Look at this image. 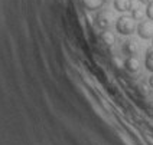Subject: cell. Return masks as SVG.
<instances>
[{
  "label": "cell",
  "instance_id": "1",
  "mask_svg": "<svg viewBox=\"0 0 153 145\" xmlns=\"http://www.w3.org/2000/svg\"><path fill=\"white\" fill-rule=\"evenodd\" d=\"M116 30H117L120 34H124V36H128V34L134 33L137 30L134 17L127 16V15L120 16L119 19H117V22H116Z\"/></svg>",
  "mask_w": 153,
  "mask_h": 145
},
{
  "label": "cell",
  "instance_id": "13",
  "mask_svg": "<svg viewBox=\"0 0 153 145\" xmlns=\"http://www.w3.org/2000/svg\"><path fill=\"white\" fill-rule=\"evenodd\" d=\"M152 43H153V39H152Z\"/></svg>",
  "mask_w": 153,
  "mask_h": 145
},
{
  "label": "cell",
  "instance_id": "8",
  "mask_svg": "<svg viewBox=\"0 0 153 145\" xmlns=\"http://www.w3.org/2000/svg\"><path fill=\"white\" fill-rule=\"evenodd\" d=\"M145 65H146V69L153 73V49H149V51L146 52Z\"/></svg>",
  "mask_w": 153,
  "mask_h": 145
},
{
  "label": "cell",
  "instance_id": "6",
  "mask_svg": "<svg viewBox=\"0 0 153 145\" xmlns=\"http://www.w3.org/2000/svg\"><path fill=\"white\" fill-rule=\"evenodd\" d=\"M82 1V4H84V7L87 10H100V9L104 6V3H105V0H81Z\"/></svg>",
  "mask_w": 153,
  "mask_h": 145
},
{
  "label": "cell",
  "instance_id": "9",
  "mask_svg": "<svg viewBox=\"0 0 153 145\" xmlns=\"http://www.w3.org/2000/svg\"><path fill=\"white\" fill-rule=\"evenodd\" d=\"M101 39H102V42L105 43V45H108V46L114 45V42H116V36L111 33V32H107V30H104L101 33Z\"/></svg>",
  "mask_w": 153,
  "mask_h": 145
},
{
  "label": "cell",
  "instance_id": "5",
  "mask_svg": "<svg viewBox=\"0 0 153 145\" xmlns=\"http://www.w3.org/2000/svg\"><path fill=\"white\" fill-rule=\"evenodd\" d=\"M131 6H133L131 0H114V7H116L117 12H121V13H126V12L133 10Z\"/></svg>",
  "mask_w": 153,
  "mask_h": 145
},
{
  "label": "cell",
  "instance_id": "2",
  "mask_svg": "<svg viewBox=\"0 0 153 145\" xmlns=\"http://www.w3.org/2000/svg\"><path fill=\"white\" fill-rule=\"evenodd\" d=\"M137 33L142 39H153V20H142L137 25Z\"/></svg>",
  "mask_w": 153,
  "mask_h": 145
},
{
  "label": "cell",
  "instance_id": "10",
  "mask_svg": "<svg viewBox=\"0 0 153 145\" xmlns=\"http://www.w3.org/2000/svg\"><path fill=\"white\" fill-rule=\"evenodd\" d=\"M145 15L146 12H143L142 9H133V12H131V16L134 17V20H143Z\"/></svg>",
  "mask_w": 153,
  "mask_h": 145
},
{
  "label": "cell",
  "instance_id": "7",
  "mask_svg": "<svg viewBox=\"0 0 153 145\" xmlns=\"http://www.w3.org/2000/svg\"><path fill=\"white\" fill-rule=\"evenodd\" d=\"M123 51H124V53L126 55H128V56H134L137 53V46L134 42H131V40H128V42L124 43V46H123Z\"/></svg>",
  "mask_w": 153,
  "mask_h": 145
},
{
  "label": "cell",
  "instance_id": "3",
  "mask_svg": "<svg viewBox=\"0 0 153 145\" xmlns=\"http://www.w3.org/2000/svg\"><path fill=\"white\" fill-rule=\"evenodd\" d=\"M95 23L97 26L102 29V30H107L110 27V15L107 12H100L97 17H95Z\"/></svg>",
  "mask_w": 153,
  "mask_h": 145
},
{
  "label": "cell",
  "instance_id": "4",
  "mask_svg": "<svg viewBox=\"0 0 153 145\" xmlns=\"http://www.w3.org/2000/svg\"><path fill=\"white\" fill-rule=\"evenodd\" d=\"M124 68L127 69L128 72L134 73V72H137L140 69V62H139V59L136 56H128L126 59V62H124Z\"/></svg>",
  "mask_w": 153,
  "mask_h": 145
},
{
  "label": "cell",
  "instance_id": "11",
  "mask_svg": "<svg viewBox=\"0 0 153 145\" xmlns=\"http://www.w3.org/2000/svg\"><path fill=\"white\" fill-rule=\"evenodd\" d=\"M146 16H147V19L153 20V1L152 3H149L147 7H146Z\"/></svg>",
  "mask_w": 153,
  "mask_h": 145
},
{
  "label": "cell",
  "instance_id": "12",
  "mask_svg": "<svg viewBox=\"0 0 153 145\" xmlns=\"http://www.w3.org/2000/svg\"><path fill=\"white\" fill-rule=\"evenodd\" d=\"M139 1H140V3H143V4H146V6H147L149 3H152L153 0H139Z\"/></svg>",
  "mask_w": 153,
  "mask_h": 145
}]
</instances>
